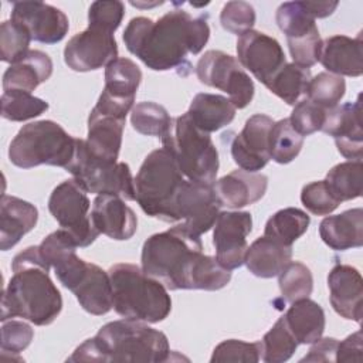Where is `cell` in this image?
Returning <instances> with one entry per match:
<instances>
[{"mask_svg":"<svg viewBox=\"0 0 363 363\" xmlns=\"http://www.w3.org/2000/svg\"><path fill=\"white\" fill-rule=\"evenodd\" d=\"M210 27L204 17H191L184 10H172L157 21L147 17L132 18L123 43L153 71H169L186 64L187 54H199L207 44Z\"/></svg>","mask_w":363,"mask_h":363,"instance_id":"1","label":"cell"},{"mask_svg":"<svg viewBox=\"0 0 363 363\" xmlns=\"http://www.w3.org/2000/svg\"><path fill=\"white\" fill-rule=\"evenodd\" d=\"M50 268L38 245L27 247L13 258V275L1 295V322L18 316L45 326L57 319L62 298L50 278Z\"/></svg>","mask_w":363,"mask_h":363,"instance_id":"2","label":"cell"},{"mask_svg":"<svg viewBox=\"0 0 363 363\" xmlns=\"http://www.w3.org/2000/svg\"><path fill=\"white\" fill-rule=\"evenodd\" d=\"M170 356L167 336L140 320L121 319L104 325L81 343L67 362L159 363Z\"/></svg>","mask_w":363,"mask_h":363,"instance_id":"3","label":"cell"},{"mask_svg":"<svg viewBox=\"0 0 363 363\" xmlns=\"http://www.w3.org/2000/svg\"><path fill=\"white\" fill-rule=\"evenodd\" d=\"M112 285V308L126 319L157 323L172 311L166 286L135 264H115L108 271Z\"/></svg>","mask_w":363,"mask_h":363,"instance_id":"4","label":"cell"},{"mask_svg":"<svg viewBox=\"0 0 363 363\" xmlns=\"http://www.w3.org/2000/svg\"><path fill=\"white\" fill-rule=\"evenodd\" d=\"M203 252L200 235L184 224L150 235L142 247V269L160 281L167 289H183L186 272L194 258Z\"/></svg>","mask_w":363,"mask_h":363,"instance_id":"5","label":"cell"},{"mask_svg":"<svg viewBox=\"0 0 363 363\" xmlns=\"http://www.w3.org/2000/svg\"><path fill=\"white\" fill-rule=\"evenodd\" d=\"M77 138L68 135L54 121H37L24 125L9 146L10 162L20 169L40 164L67 169L74 159Z\"/></svg>","mask_w":363,"mask_h":363,"instance_id":"6","label":"cell"},{"mask_svg":"<svg viewBox=\"0 0 363 363\" xmlns=\"http://www.w3.org/2000/svg\"><path fill=\"white\" fill-rule=\"evenodd\" d=\"M163 147L172 155L179 169L191 182L213 183L218 172V152L210 133L194 125L189 113L172 118L162 136Z\"/></svg>","mask_w":363,"mask_h":363,"instance_id":"7","label":"cell"},{"mask_svg":"<svg viewBox=\"0 0 363 363\" xmlns=\"http://www.w3.org/2000/svg\"><path fill=\"white\" fill-rule=\"evenodd\" d=\"M186 182L172 155L164 149L150 152L136 177L135 200L150 217L170 223L174 199Z\"/></svg>","mask_w":363,"mask_h":363,"instance_id":"8","label":"cell"},{"mask_svg":"<svg viewBox=\"0 0 363 363\" xmlns=\"http://www.w3.org/2000/svg\"><path fill=\"white\" fill-rule=\"evenodd\" d=\"M52 268L58 281L75 295L84 311L101 316L112 309L111 278L101 267L84 261L75 251H71Z\"/></svg>","mask_w":363,"mask_h":363,"instance_id":"9","label":"cell"},{"mask_svg":"<svg viewBox=\"0 0 363 363\" xmlns=\"http://www.w3.org/2000/svg\"><path fill=\"white\" fill-rule=\"evenodd\" d=\"M86 190L95 194H115L126 201L135 200V179L125 162L108 163L94 157L84 139H77L72 162L65 169Z\"/></svg>","mask_w":363,"mask_h":363,"instance_id":"10","label":"cell"},{"mask_svg":"<svg viewBox=\"0 0 363 363\" xmlns=\"http://www.w3.org/2000/svg\"><path fill=\"white\" fill-rule=\"evenodd\" d=\"M91 201L86 190L75 180L68 179L60 183L48 199V210L58 221L60 227L67 230L77 247L91 245L99 235L98 230L88 216Z\"/></svg>","mask_w":363,"mask_h":363,"instance_id":"11","label":"cell"},{"mask_svg":"<svg viewBox=\"0 0 363 363\" xmlns=\"http://www.w3.org/2000/svg\"><path fill=\"white\" fill-rule=\"evenodd\" d=\"M199 81L228 94L231 104L242 109L254 98V82L233 55L218 50L206 51L196 65Z\"/></svg>","mask_w":363,"mask_h":363,"instance_id":"12","label":"cell"},{"mask_svg":"<svg viewBox=\"0 0 363 363\" xmlns=\"http://www.w3.org/2000/svg\"><path fill=\"white\" fill-rule=\"evenodd\" d=\"M279 30L285 34L295 64L311 68L319 61L322 40L315 18L303 1L282 3L275 14Z\"/></svg>","mask_w":363,"mask_h":363,"instance_id":"13","label":"cell"},{"mask_svg":"<svg viewBox=\"0 0 363 363\" xmlns=\"http://www.w3.org/2000/svg\"><path fill=\"white\" fill-rule=\"evenodd\" d=\"M220 204L216 199L213 183L186 180L180 187L172 208L170 223H182L194 234L207 233L216 223Z\"/></svg>","mask_w":363,"mask_h":363,"instance_id":"14","label":"cell"},{"mask_svg":"<svg viewBox=\"0 0 363 363\" xmlns=\"http://www.w3.org/2000/svg\"><path fill=\"white\" fill-rule=\"evenodd\" d=\"M116 58L118 44L113 34L91 27L71 37L64 48L65 64L77 72L99 69Z\"/></svg>","mask_w":363,"mask_h":363,"instance_id":"15","label":"cell"},{"mask_svg":"<svg viewBox=\"0 0 363 363\" xmlns=\"http://www.w3.org/2000/svg\"><path fill=\"white\" fill-rule=\"evenodd\" d=\"M213 230L216 258L225 269H237L244 264L247 235L252 230V217L248 211L218 213Z\"/></svg>","mask_w":363,"mask_h":363,"instance_id":"16","label":"cell"},{"mask_svg":"<svg viewBox=\"0 0 363 363\" xmlns=\"http://www.w3.org/2000/svg\"><path fill=\"white\" fill-rule=\"evenodd\" d=\"M237 57L240 65L264 85L286 64L281 44L275 38L255 30H250L238 37Z\"/></svg>","mask_w":363,"mask_h":363,"instance_id":"17","label":"cell"},{"mask_svg":"<svg viewBox=\"0 0 363 363\" xmlns=\"http://www.w3.org/2000/svg\"><path fill=\"white\" fill-rule=\"evenodd\" d=\"M11 20L23 26L31 40L43 44H57L68 33V17L60 9L43 1H14Z\"/></svg>","mask_w":363,"mask_h":363,"instance_id":"18","label":"cell"},{"mask_svg":"<svg viewBox=\"0 0 363 363\" xmlns=\"http://www.w3.org/2000/svg\"><path fill=\"white\" fill-rule=\"evenodd\" d=\"M272 118L255 113L247 119L242 130L231 143L234 162L247 172H258L269 162V133L274 126Z\"/></svg>","mask_w":363,"mask_h":363,"instance_id":"19","label":"cell"},{"mask_svg":"<svg viewBox=\"0 0 363 363\" xmlns=\"http://www.w3.org/2000/svg\"><path fill=\"white\" fill-rule=\"evenodd\" d=\"M320 130L335 139L336 147L343 157L349 160H362L363 132L360 95L354 102L337 105L326 111Z\"/></svg>","mask_w":363,"mask_h":363,"instance_id":"20","label":"cell"},{"mask_svg":"<svg viewBox=\"0 0 363 363\" xmlns=\"http://www.w3.org/2000/svg\"><path fill=\"white\" fill-rule=\"evenodd\" d=\"M91 221L99 234L125 241L133 237L138 230L135 211L123 199L115 194H98L92 203Z\"/></svg>","mask_w":363,"mask_h":363,"instance_id":"21","label":"cell"},{"mask_svg":"<svg viewBox=\"0 0 363 363\" xmlns=\"http://www.w3.org/2000/svg\"><path fill=\"white\" fill-rule=\"evenodd\" d=\"M329 301L333 311L345 319L362 322L363 279L360 272L345 264L335 265L328 275Z\"/></svg>","mask_w":363,"mask_h":363,"instance_id":"22","label":"cell"},{"mask_svg":"<svg viewBox=\"0 0 363 363\" xmlns=\"http://www.w3.org/2000/svg\"><path fill=\"white\" fill-rule=\"evenodd\" d=\"M268 187V177L262 173L233 170L213 182V190L220 207L242 208L261 200Z\"/></svg>","mask_w":363,"mask_h":363,"instance_id":"23","label":"cell"},{"mask_svg":"<svg viewBox=\"0 0 363 363\" xmlns=\"http://www.w3.org/2000/svg\"><path fill=\"white\" fill-rule=\"evenodd\" d=\"M125 122V118L102 113L92 108L88 116V138L85 140L89 153L102 162H118Z\"/></svg>","mask_w":363,"mask_h":363,"instance_id":"24","label":"cell"},{"mask_svg":"<svg viewBox=\"0 0 363 363\" xmlns=\"http://www.w3.org/2000/svg\"><path fill=\"white\" fill-rule=\"evenodd\" d=\"M319 62L339 77H360L363 74V43L362 33L356 38L347 35H332L322 40Z\"/></svg>","mask_w":363,"mask_h":363,"instance_id":"25","label":"cell"},{"mask_svg":"<svg viewBox=\"0 0 363 363\" xmlns=\"http://www.w3.org/2000/svg\"><path fill=\"white\" fill-rule=\"evenodd\" d=\"M52 74V61L40 50H28L20 60L10 64L3 75V89L33 92Z\"/></svg>","mask_w":363,"mask_h":363,"instance_id":"26","label":"cell"},{"mask_svg":"<svg viewBox=\"0 0 363 363\" xmlns=\"http://www.w3.org/2000/svg\"><path fill=\"white\" fill-rule=\"evenodd\" d=\"M38 220L37 208L18 197L3 196L0 201V248L7 251L13 248L27 233H30Z\"/></svg>","mask_w":363,"mask_h":363,"instance_id":"27","label":"cell"},{"mask_svg":"<svg viewBox=\"0 0 363 363\" xmlns=\"http://www.w3.org/2000/svg\"><path fill=\"white\" fill-rule=\"evenodd\" d=\"M322 241L335 251H346L363 245V210H346L336 216L325 217L319 224Z\"/></svg>","mask_w":363,"mask_h":363,"instance_id":"28","label":"cell"},{"mask_svg":"<svg viewBox=\"0 0 363 363\" xmlns=\"http://www.w3.org/2000/svg\"><path fill=\"white\" fill-rule=\"evenodd\" d=\"M292 245H284L265 235L257 238L245 252L244 264L258 278H272L291 262Z\"/></svg>","mask_w":363,"mask_h":363,"instance_id":"29","label":"cell"},{"mask_svg":"<svg viewBox=\"0 0 363 363\" xmlns=\"http://www.w3.org/2000/svg\"><path fill=\"white\" fill-rule=\"evenodd\" d=\"M284 319L298 345H312L316 342L322 337L326 323L322 306L309 298L292 302Z\"/></svg>","mask_w":363,"mask_h":363,"instance_id":"30","label":"cell"},{"mask_svg":"<svg viewBox=\"0 0 363 363\" xmlns=\"http://www.w3.org/2000/svg\"><path fill=\"white\" fill-rule=\"evenodd\" d=\"M237 108L223 95L200 92L197 94L187 111L190 119L206 133L216 132L233 122Z\"/></svg>","mask_w":363,"mask_h":363,"instance_id":"31","label":"cell"},{"mask_svg":"<svg viewBox=\"0 0 363 363\" xmlns=\"http://www.w3.org/2000/svg\"><path fill=\"white\" fill-rule=\"evenodd\" d=\"M231 271L225 269L216 257L199 254L187 269L183 289L218 291L228 285Z\"/></svg>","mask_w":363,"mask_h":363,"instance_id":"32","label":"cell"},{"mask_svg":"<svg viewBox=\"0 0 363 363\" xmlns=\"http://www.w3.org/2000/svg\"><path fill=\"white\" fill-rule=\"evenodd\" d=\"M140 81L142 71L129 58H116L105 67L104 91L111 96L135 101Z\"/></svg>","mask_w":363,"mask_h":363,"instance_id":"33","label":"cell"},{"mask_svg":"<svg viewBox=\"0 0 363 363\" xmlns=\"http://www.w3.org/2000/svg\"><path fill=\"white\" fill-rule=\"evenodd\" d=\"M309 223L311 218L305 211L296 207H286L268 218L264 228V235L284 245H292L306 233Z\"/></svg>","mask_w":363,"mask_h":363,"instance_id":"34","label":"cell"},{"mask_svg":"<svg viewBox=\"0 0 363 363\" xmlns=\"http://www.w3.org/2000/svg\"><path fill=\"white\" fill-rule=\"evenodd\" d=\"M311 69L295 62H286L265 85L272 94L281 98L288 105H296L311 81Z\"/></svg>","mask_w":363,"mask_h":363,"instance_id":"35","label":"cell"},{"mask_svg":"<svg viewBox=\"0 0 363 363\" xmlns=\"http://www.w3.org/2000/svg\"><path fill=\"white\" fill-rule=\"evenodd\" d=\"M325 182L340 203L360 197L363 184L362 160H347L333 166L328 172Z\"/></svg>","mask_w":363,"mask_h":363,"instance_id":"36","label":"cell"},{"mask_svg":"<svg viewBox=\"0 0 363 363\" xmlns=\"http://www.w3.org/2000/svg\"><path fill=\"white\" fill-rule=\"evenodd\" d=\"M261 343V360L265 363H284L292 357L298 342L289 332L284 316L264 335Z\"/></svg>","mask_w":363,"mask_h":363,"instance_id":"37","label":"cell"},{"mask_svg":"<svg viewBox=\"0 0 363 363\" xmlns=\"http://www.w3.org/2000/svg\"><path fill=\"white\" fill-rule=\"evenodd\" d=\"M303 146V136H301L291 125L289 119H281L274 123L269 133V156L279 164L292 162Z\"/></svg>","mask_w":363,"mask_h":363,"instance_id":"38","label":"cell"},{"mask_svg":"<svg viewBox=\"0 0 363 363\" xmlns=\"http://www.w3.org/2000/svg\"><path fill=\"white\" fill-rule=\"evenodd\" d=\"M48 109V104L30 92L7 91L1 95V116L11 122H23L40 116Z\"/></svg>","mask_w":363,"mask_h":363,"instance_id":"39","label":"cell"},{"mask_svg":"<svg viewBox=\"0 0 363 363\" xmlns=\"http://www.w3.org/2000/svg\"><path fill=\"white\" fill-rule=\"evenodd\" d=\"M172 118L166 108L150 101L136 104L130 112V123L140 135L162 138Z\"/></svg>","mask_w":363,"mask_h":363,"instance_id":"40","label":"cell"},{"mask_svg":"<svg viewBox=\"0 0 363 363\" xmlns=\"http://www.w3.org/2000/svg\"><path fill=\"white\" fill-rule=\"evenodd\" d=\"M345 92L346 82L342 77L330 72H319L316 77L311 78L306 89V98L329 111L339 105Z\"/></svg>","mask_w":363,"mask_h":363,"instance_id":"41","label":"cell"},{"mask_svg":"<svg viewBox=\"0 0 363 363\" xmlns=\"http://www.w3.org/2000/svg\"><path fill=\"white\" fill-rule=\"evenodd\" d=\"M278 284L285 301L295 302L309 298L313 289V277L311 269L302 262H289L278 275Z\"/></svg>","mask_w":363,"mask_h":363,"instance_id":"42","label":"cell"},{"mask_svg":"<svg viewBox=\"0 0 363 363\" xmlns=\"http://www.w3.org/2000/svg\"><path fill=\"white\" fill-rule=\"evenodd\" d=\"M31 41L28 31L13 20L3 21L0 26V57L4 62H16L27 51Z\"/></svg>","mask_w":363,"mask_h":363,"instance_id":"43","label":"cell"},{"mask_svg":"<svg viewBox=\"0 0 363 363\" xmlns=\"http://www.w3.org/2000/svg\"><path fill=\"white\" fill-rule=\"evenodd\" d=\"M261 360V343L242 342L237 339H228L218 343L211 354V363L225 362H241V363H257Z\"/></svg>","mask_w":363,"mask_h":363,"instance_id":"44","label":"cell"},{"mask_svg":"<svg viewBox=\"0 0 363 363\" xmlns=\"http://www.w3.org/2000/svg\"><path fill=\"white\" fill-rule=\"evenodd\" d=\"M125 16V4L118 0L94 1L88 10V27L115 33Z\"/></svg>","mask_w":363,"mask_h":363,"instance_id":"45","label":"cell"},{"mask_svg":"<svg viewBox=\"0 0 363 363\" xmlns=\"http://www.w3.org/2000/svg\"><path fill=\"white\" fill-rule=\"evenodd\" d=\"M326 116V109L313 104L308 98L299 101L288 118L292 128L301 135L308 136L322 129Z\"/></svg>","mask_w":363,"mask_h":363,"instance_id":"46","label":"cell"},{"mask_svg":"<svg viewBox=\"0 0 363 363\" xmlns=\"http://www.w3.org/2000/svg\"><path fill=\"white\" fill-rule=\"evenodd\" d=\"M303 207L315 216H328L337 208L340 201L330 193L325 180L312 182L301 191Z\"/></svg>","mask_w":363,"mask_h":363,"instance_id":"47","label":"cell"},{"mask_svg":"<svg viewBox=\"0 0 363 363\" xmlns=\"http://www.w3.org/2000/svg\"><path fill=\"white\" fill-rule=\"evenodd\" d=\"M220 23L228 33L241 35L255 24L254 7L247 1H228L220 13Z\"/></svg>","mask_w":363,"mask_h":363,"instance_id":"48","label":"cell"},{"mask_svg":"<svg viewBox=\"0 0 363 363\" xmlns=\"http://www.w3.org/2000/svg\"><path fill=\"white\" fill-rule=\"evenodd\" d=\"M33 337L34 330L28 323L14 319L4 320L1 326V350L20 353L30 346Z\"/></svg>","mask_w":363,"mask_h":363,"instance_id":"49","label":"cell"},{"mask_svg":"<svg viewBox=\"0 0 363 363\" xmlns=\"http://www.w3.org/2000/svg\"><path fill=\"white\" fill-rule=\"evenodd\" d=\"M339 340L335 337H319L316 342L312 343L309 353L301 359V362H326L333 363L336 362V349Z\"/></svg>","mask_w":363,"mask_h":363,"instance_id":"50","label":"cell"},{"mask_svg":"<svg viewBox=\"0 0 363 363\" xmlns=\"http://www.w3.org/2000/svg\"><path fill=\"white\" fill-rule=\"evenodd\" d=\"M362 330H357L337 343L336 362H362Z\"/></svg>","mask_w":363,"mask_h":363,"instance_id":"51","label":"cell"},{"mask_svg":"<svg viewBox=\"0 0 363 363\" xmlns=\"http://www.w3.org/2000/svg\"><path fill=\"white\" fill-rule=\"evenodd\" d=\"M305 7L308 9L309 14L316 20V18H325L330 16L336 7L337 1H303Z\"/></svg>","mask_w":363,"mask_h":363,"instance_id":"52","label":"cell"}]
</instances>
